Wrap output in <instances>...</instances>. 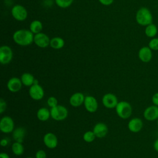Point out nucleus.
<instances>
[{
  "mask_svg": "<svg viewBox=\"0 0 158 158\" xmlns=\"http://www.w3.org/2000/svg\"><path fill=\"white\" fill-rule=\"evenodd\" d=\"M152 102L154 105L158 106V92L155 93L151 98Z\"/></svg>",
  "mask_w": 158,
  "mask_h": 158,
  "instance_id": "2f4dec72",
  "label": "nucleus"
},
{
  "mask_svg": "<svg viewBox=\"0 0 158 158\" xmlns=\"http://www.w3.org/2000/svg\"><path fill=\"white\" fill-rule=\"evenodd\" d=\"M99 2L104 6H109L112 4L114 2V0H98Z\"/></svg>",
  "mask_w": 158,
  "mask_h": 158,
  "instance_id": "473e14b6",
  "label": "nucleus"
},
{
  "mask_svg": "<svg viewBox=\"0 0 158 158\" xmlns=\"http://www.w3.org/2000/svg\"><path fill=\"white\" fill-rule=\"evenodd\" d=\"M26 158H33V157H26Z\"/></svg>",
  "mask_w": 158,
  "mask_h": 158,
  "instance_id": "4c0bfd02",
  "label": "nucleus"
},
{
  "mask_svg": "<svg viewBox=\"0 0 158 158\" xmlns=\"http://www.w3.org/2000/svg\"><path fill=\"white\" fill-rule=\"evenodd\" d=\"M143 127V120L138 118L135 117L131 118L128 123V128L131 132L138 133Z\"/></svg>",
  "mask_w": 158,
  "mask_h": 158,
  "instance_id": "4468645a",
  "label": "nucleus"
},
{
  "mask_svg": "<svg viewBox=\"0 0 158 158\" xmlns=\"http://www.w3.org/2000/svg\"><path fill=\"white\" fill-rule=\"evenodd\" d=\"M93 131L96 137L102 138L107 135L108 133V127L105 123L99 122L94 125Z\"/></svg>",
  "mask_w": 158,
  "mask_h": 158,
  "instance_id": "f3484780",
  "label": "nucleus"
},
{
  "mask_svg": "<svg viewBox=\"0 0 158 158\" xmlns=\"http://www.w3.org/2000/svg\"><path fill=\"white\" fill-rule=\"evenodd\" d=\"M36 116L38 120L44 122L48 120L51 117V112L46 107H41L38 110Z\"/></svg>",
  "mask_w": 158,
  "mask_h": 158,
  "instance_id": "aec40b11",
  "label": "nucleus"
},
{
  "mask_svg": "<svg viewBox=\"0 0 158 158\" xmlns=\"http://www.w3.org/2000/svg\"><path fill=\"white\" fill-rule=\"evenodd\" d=\"M73 0H55L57 6L60 8H67L72 5Z\"/></svg>",
  "mask_w": 158,
  "mask_h": 158,
  "instance_id": "a878e982",
  "label": "nucleus"
},
{
  "mask_svg": "<svg viewBox=\"0 0 158 158\" xmlns=\"http://www.w3.org/2000/svg\"><path fill=\"white\" fill-rule=\"evenodd\" d=\"M85 98V97L83 93L77 92L73 94L70 96L69 99V102L72 106L77 107L80 106L83 103H84Z\"/></svg>",
  "mask_w": 158,
  "mask_h": 158,
  "instance_id": "a211bd4d",
  "label": "nucleus"
},
{
  "mask_svg": "<svg viewBox=\"0 0 158 158\" xmlns=\"http://www.w3.org/2000/svg\"><path fill=\"white\" fill-rule=\"evenodd\" d=\"M51 117L55 120L60 121L65 119L68 115L67 109L62 105H57L51 108Z\"/></svg>",
  "mask_w": 158,
  "mask_h": 158,
  "instance_id": "20e7f679",
  "label": "nucleus"
},
{
  "mask_svg": "<svg viewBox=\"0 0 158 158\" xmlns=\"http://www.w3.org/2000/svg\"><path fill=\"white\" fill-rule=\"evenodd\" d=\"M25 129L23 127H18L12 131V137L15 141L22 143L25 136Z\"/></svg>",
  "mask_w": 158,
  "mask_h": 158,
  "instance_id": "6ab92c4d",
  "label": "nucleus"
},
{
  "mask_svg": "<svg viewBox=\"0 0 158 158\" xmlns=\"http://www.w3.org/2000/svg\"><path fill=\"white\" fill-rule=\"evenodd\" d=\"M29 94L33 99L38 101L43 98L44 91L42 86L39 84L33 85L29 89Z\"/></svg>",
  "mask_w": 158,
  "mask_h": 158,
  "instance_id": "9b49d317",
  "label": "nucleus"
},
{
  "mask_svg": "<svg viewBox=\"0 0 158 158\" xmlns=\"http://www.w3.org/2000/svg\"><path fill=\"white\" fill-rule=\"evenodd\" d=\"M157 127H158V119H157Z\"/></svg>",
  "mask_w": 158,
  "mask_h": 158,
  "instance_id": "e433bc0d",
  "label": "nucleus"
},
{
  "mask_svg": "<svg viewBox=\"0 0 158 158\" xmlns=\"http://www.w3.org/2000/svg\"><path fill=\"white\" fill-rule=\"evenodd\" d=\"M148 46L152 51H158V38H151L148 43Z\"/></svg>",
  "mask_w": 158,
  "mask_h": 158,
  "instance_id": "cd10ccee",
  "label": "nucleus"
},
{
  "mask_svg": "<svg viewBox=\"0 0 158 158\" xmlns=\"http://www.w3.org/2000/svg\"><path fill=\"white\" fill-rule=\"evenodd\" d=\"M21 81L22 84L26 86H31L33 85L35 78L33 75L30 73H23L21 76Z\"/></svg>",
  "mask_w": 158,
  "mask_h": 158,
  "instance_id": "4be33fe9",
  "label": "nucleus"
},
{
  "mask_svg": "<svg viewBox=\"0 0 158 158\" xmlns=\"http://www.w3.org/2000/svg\"><path fill=\"white\" fill-rule=\"evenodd\" d=\"M47 104H48V106H49L51 108L54 107L58 105L57 100L54 96H51V97L48 98V99L47 100Z\"/></svg>",
  "mask_w": 158,
  "mask_h": 158,
  "instance_id": "c85d7f7f",
  "label": "nucleus"
},
{
  "mask_svg": "<svg viewBox=\"0 0 158 158\" xmlns=\"http://www.w3.org/2000/svg\"><path fill=\"white\" fill-rule=\"evenodd\" d=\"M135 19L139 25L146 27L152 23L153 17L151 10L148 8L142 7L137 10Z\"/></svg>",
  "mask_w": 158,
  "mask_h": 158,
  "instance_id": "f03ea898",
  "label": "nucleus"
},
{
  "mask_svg": "<svg viewBox=\"0 0 158 158\" xmlns=\"http://www.w3.org/2000/svg\"><path fill=\"white\" fill-rule=\"evenodd\" d=\"M14 41L19 46H27L33 42L34 34L27 29H20L16 30L12 36Z\"/></svg>",
  "mask_w": 158,
  "mask_h": 158,
  "instance_id": "f257e3e1",
  "label": "nucleus"
},
{
  "mask_svg": "<svg viewBox=\"0 0 158 158\" xmlns=\"http://www.w3.org/2000/svg\"><path fill=\"white\" fill-rule=\"evenodd\" d=\"M8 144V141L7 140V139L6 138H4V139H2L1 141V145L2 146H7Z\"/></svg>",
  "mask_w": 158,
  "mask_h": 158,
  "instance_id": "f704fd0d",
  "label": "nucleus"
},
{
  "mask_svg": "<svg viewBox=\"0 0 158 158\" xmlns=\"http://www.w3.org/2000/svg\"><path fill=\"white\" fill-rule=\"evenodd\" d=\"M143 117L148 121H154L158 119V106L152 105L147 107L143 112Z\"/></svg>",
  "mask_w": 158,
  "mask_h": 158,
  "instance_id": "1a4fd4ad",
  "label": "nucleus"
},
{
  "mask_svg": "<svg viewBox=\"0 0 158 158\" xmlns=\"http://www.w3.org/2000/svg\"><path fill=\"white\" fill-rule=\"evenodd\" d=\"M65 41L63 38L60 37H54L51 39L49 46L54 49H60L64 46Z\"/></svg>",
  "mask_w": 158,
  "mask_h": 158,
  "instance_id": "412c9836",
  "label": "nucleus"
},
{
  "mask_svg": "<svg viewBox=\"0 0 158 158\" xmlns=\"http://www.w3.org/2000/svg\"><path fill=\"white\" fill-rule=\"evenodd\" d=\"M0 158H10L9 155L5 152H1L0 154Z\"/></svg>",
  "mask_w": 158,
  "mask_h": 158,
  "instance_id": "c9c22d12",
  "label": "nucleus"
},
{
  "mask_svg": "<svg viewBox=\"0 0 158 158\" xmlns=\"http://www.w3.org/2000/svg\"><path fill=\"white\" fill-rule=\"evenodd\" d=\"M138 58L139 60L144 62H149L152 58V51L149 48V46H143L138 51Z\"/></svg>",
  "mask_w": 158,
  "mask_h": 158,
  "instance_id": "f8f14e48",
  "label": "nucleus"
},
{
  "mask_svg": "<svg viewBox=\"0 0 158 158\" xmlns=\"http://www.w3.org/2000/svg\"><path fill=\"white\" fill-rule=\"evenodd\" d=\"M158 29L157 26L154 23H151L147 26H146L144 33L146 36L152 38L156 37V35L157 34Z\"/></svg>",
  "mask_w": 158,
  "mask_h": 158,
  "instance_id": "5701e85b",
  "label": "nucleus"
},
{
  "mask_svg": "<svg viewBox=\"0 0 158 158\" xmlns=\"http://www.w3.org/2000/svg\"><path fill=\"white\" fill-rule=\"evenodd\" d=\"M14 123L9 116H4L0 121V130L4 133H9L14 131Z\"/></svg>",
  "mask_w": 158,
  "mask_h": 158,
  "instance_id": "0eeeda50",
  "label": "nucleus"
},
{
  "mask_svg": "<svg viewBox=\"0 0 158 158\" xmlns=\"http://www.w3.org/2000/svg\"><path fill=\"white\" fill-rule=\"evenodd\" d=\"M84 106L88 112L93 113L97 110L98 107V103L96 98L93 96H86L85 98Z\"/></svg>",
  "mask_w": 158,
  "mask_h": 158,
  "instance_id": "ddd939ff",
  "label": "nucleus"
},
{
  "mask_svg": "<svg viewBox=\"0 0 158 158\" xmlns=\"http://www.w3.org/2000/svg\"><path fill=\"white\" fill-rule=\"evenodd\" d=\"M29 30L34 35L41 32V30H43V24H42L41 22H40L38 20H33L30 25Z\"/></svg>",
  "mask_w": 158,
  "mask_h": 158,
  "instance_id": "b1692460",
  "label": "nucleus"
},
{
  "mask_svg": "<svg viewBox=\"0 0 158 158\" xmlns=\"http://www.w3.org/2000/svg\"><path fill=\"white\" fill-rule=\"evenodd\" d=\"M35 157L36 158H46V154L44 152V151L40 149L36 152Z\"/></svg>",
  "mask_w": 158,
  "mask_h": 158,
  "instance_id": "7c9ffc66",
  "label": "nucleus"
},
{
  "mask_svg": "<svg viewBox=\"0 0 158 158\" xmlns=\"http://www.w3.org/2000/svg\"><path fill=\"white\" fill-rule=\"evenodd\" d=\"M96 137V136L94 135L93 131H88L85 132L83 136V138L84 141L87 143L93 142L94 140Z\"/></svg>",
  "mask_w": 158,
  "mask_h": 158,
  "instance_id": "bb28decb",
  "label": "nucleus"
},
{
  "mask_svg": "<svg viewBox=\"0 0 158 158\" xmlns=\"http://www.w3.org/2000/svg\"><path fill=\"white\" fill-rule=\"evenodd\" d=\"M12 50L9 46L3 45L0 47V62L1 64H9L12 60Z\"/></svg>",
  "mask_w": 158,
  "mask_h": 158,
  "instance_id": "423d86ee",
  "label": "nucleus"
},
{
  "mask_svg": "<svg viewBox=\"0 0 158 158\" xmlns=\"http://www.w3.org/2000/svg\"><path fill=\"white\" fill-rule=\"evenodd\" d=\"M153 148H154V149L158 152V138L154 141L153 144Z\"/></svg>",
  "mask_w": 158,
  "mask_h": 158,
  "instance_id": "72a5a7b5",
  "label": "nucleus"
},
{
  "mask_svg": "<svg viewBox=\"0 0 158 158\" xmlns=\"http://www.w3.org/2000/svg\"><path fill=\"white\" fill-rule=\"evenodd\" d=\"M7 107V104L2 98L0 99V114H2Z\"/></svg>",
  "mask_w": 158,
  "mask_h": 158,
  "instance_id": "c756f323",
  "label": "nucleus"
},
{
  "mask_svg": "<svg viewBox=\"0 0 158 158\" xmlns=\"http://www.w3.org/2000/svg\"><path fill=\"white\" fill-rule=\"evenodd\" d=\"M51 39H49V36L42 32L38 33L37 34L34 35L33 42L35 44L41 48H44L49 46Z\"/></svg>",
  "mask_w": 158,
  "mask_h": 158,
  "instance_id": "6e6552de",
  "label": "nucleus"
},
{
  "mask_svg": "<svg viewBox=\"0 0 158 158\" xmlns=\"http://www.w3.org/2000/svg\"><path fill=\"white\" fill-rule=\"evenodd\" d=\"M102 102L106 108L113 109L115 108L118 101L115 95L112 93H107L103 96Z\"/></svg>",
  "mask_w": 158,
  "mask_h": 158,
  "instance_id": "9d476101",
  "label": "nucleus"
},
{
  "mask_svg": "<svg viewBox=\"0 0 158 158\" xmlns=\"http://www.w3.org/2000/svg\"><path fill=\"white\" fill-rule=\"evenodd\" d=\"M12 151L15 155L20 156L23 153L24 148L22 143L15 141L12 146Z\"/></svg>",
  "mask_w": 158,
  "mask_h": 158,
  "instance_id": "393cba45",
  "label": "nucleus"
},
{
  "mask_svg": "<svg viewBox=\"0 0 158 158\" xmlns=\"http://www.w3.org/2000/svg\"><path fill=\"white\" fill-rule=\"evenodd\" d=\"M115 110L119 117L123 119H127L131 115L132 107L129 102L122 101L118 102L115 107Z\"/></svg>",
  "mask_w": 158,
  "mask_h": 158,
  "instance_id": "7ed1b4c3",
  "label": "nucleus"
},
{
  "mask_svg": "<svg viewBox=\"0 0 158 158\" xmlns=\"http://www.w3.org/2000/svg\"><path fill=\"white\" fill-rule=\"evenodd\" d=\"M21 79L17 77H12L9 80L7 83V87L9 91L12 93H17L20 90L22 86Z\"/></svg>",
  "mask_w": 158,
  "mask_h": 158,
  "instance_id": "2eb2a0df",
  "label": "nucleus"
},
{
  "mask_svg": "<svg viewBox=\"0 0 158 158\" xmlns=\"http://www.w3.org/2000/svg\"><path fill=\"white\" fill-rule=\"evenodd\" d=\"M43 142L45 146L49 149L56 148L58 144L57 136L52 133H48L43 137Z\"/></svg>",
  "mask_w": 158,
  "mask_h": 158,
  "instance_id": "dca6fc26",
  "label": "nucleus"
},
{
  "mask_svg": "<svg viewBox=\"0 0 158 158\" xmlns=\"http://www.w3.org/2000/svg\"><path fill=\"white\" fill-rule=\"evenodd\" d=\"M11 14L16 20L22 22L27 19L28 12L24 6L20 4H16L11 9Z\"/></svg>",
  "mask_w": 158,
  "mask_h": 158,
  "instance_id": "39448f33",
  "label": "nucleus"
}]
</instances>
